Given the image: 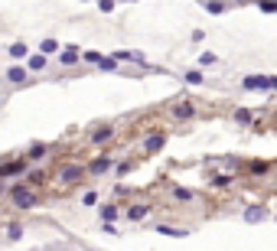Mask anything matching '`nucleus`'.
Segmentation results:
<instances>
[{
	"mask_svg": "<svg viewBox=\"0 0 277 251\" xmlns=\"http://www.w3.org/2000/svg\"><path fill=\"white\" fill-rule=\"evenodd\" d=\"M10 199H13V206H17V209H30L33 202H36V196H33L30 189H23V186H13Z\"/></svg>",
	"mask_w": 277,
	"mask_h": 251,
	"instance_id": "obj_1",
	"label": "nucleus"
},
{
	"mask_svg": "<svg viewBox=\"0 0 277 251\" xmlns=\"http://www.w3.org/2000/svg\"><path fill=\"white\" fill-rule=\"evenodd\" d=\"M241 85H245L248 91H255V88H277V78H271V75H248Z\"/></svg>",
	"mask_w": 277,
	"mask_h": 251,
	"instance_id": "obj_2",
	"label": "nucleus"
},
{
	"mask_svg": "<svg viewBox=\"0 0 277 251\" xmlns=\"http://www.w3.org/2000/svg\"><path fill=\"white\" fill-rule=\"evenodd\" d=\"M78 176H82V166H65L62 173H59V183H75V179H78Z\"/></svg>",
	"mask_w": 277,
	"mask_h": 251,
	"instance_id": "obj_3",
	"label": "nucleus"
},
{
	"mask_svg": "<svg viewBox=\"0 0 277 251\" xmlns=\"http://www.w3.org/2000/svg\"><path fill=\"white\" fill-rule=\"evenodd\" d=\"M157 235H170V238H186V229H170V225H157Z\"/></svg>",
	"mask_w": 277,
	"mask_h": 251,
	"instance_id": "obj_4",
	"label": "nucleus"
},
{
	"mask_svg": "<svg viewBox=\"0 0 277 251\" xmlns=\"http://www.w3.org/2000/svg\"><path fill=\"white\" fill-rule=\"evenodd\" d=\"M173 114H176V118H192V105H189V101H183V105L173 108Z\"/></svg>",
	"mask_w": 277,
	"mask_h": 251,
	"instance_id": "obj_5",
	"label": "nucleus"
},
{
	"mask_svg": "<svg viewBox=\"0 0 277 251\" xmlns=\"http://www.w3.org/2000/svg\"><path fill=\"white\" fill-rule=\"evenodd\" d=\"M7 78H10L13 85H20V82H26V72H23V69H17V66H13L10 72H7Z\"/></svg>",
	"mask_w": 277,
	"mask_h": 251,
	"instance_id": "obj_6",
	"label": "nucleus"
},
{
	"mask_svg": "<svg viewBox=\"0 0 277 251\" xmlns=\"http://www.w3.org/2000/svg\"><path fill=\"white\" fill-rule=\"evenodd\" d=\"M160 147H163V134H153V137H147V153L160 150Z\"/></svg>",
	"mask_w": 277,
	"mask_h": 251,
	"instance_id": "obj_7",
	"label": "nucleus"
},
{
	"mask_svg": "<svg viewBox=\"0 0 277 251\" xmlns=\"http://www.w3.org/2000/svg\"><path fill=\"white\" fill-rule=\"evenodd\" d=\"M26 53H30V49H26V43H13V46H10V55H13V59H26Z\"/></svg>",
	"mask_w": 277,
	"mask_h": 251,
	"instance_id": "obj_8",
	"label": "nucleus"
},
{
	"mask_svg": "<svg viewBox=\"0 0 277 251\" xmlns=\"http://www.w3.org/2000/svg\"><path fill=\"white\" fill-rule=\"evenodd\" d=\"M108 170H111V160H95V163H92V173H108Z\"/></svg>",
	"mask_w": 277,
	"mask_h": 251,
	"instance_id": "obj_9",
	"label": "nucleus"
},
{
	"mask_svg": "<svg viewBox=\"0 0 277 251\" xmlns=\"http://www.w3.org/2000/svg\"><path fill=\"white\" fill-rule=\"evenodd\" d=\"M75 59H78V49H75V46H69V49L62 53V62H65V66H72Z\"/></svg>",
	"mask_w": 277,
	"mask_h": 251,
	"instance_id": "obj_10",
	"label": "nucleus"
},
{
	"mask_svg": "<svg viewBox=\"0 0 277 251\" xmlns=\"http://www.w3.org/2000/svg\"><path fill=\"white\" fill-rule=\"evenodd\" d=\"M147 215V206H134V209H128V218H134V222H137V218H144Z\"/></svg>",
	"mask_w": 277,
	"mask_h": 251,
	"instance_id": "obj_11",
	"label": "nucleus"
},
{
	"mask_svg": "<svg viewBox=\"0 0 277 251\" xmlns=\"http://www.w3.org/2000/svg\"><path fill=\"white\" fill-rule=\"evenodd\" d=\"M43 66H46V55H30V69L33 72H39Z\"/></svg>",
	"mask_w": 277,
	"mask_h": 251,
	"instance_id": "obj_12",
	"label": "nucleus"
},
{
	"mask_svg": "<svg viewBox=\"0 0 277 251\" xmlns=\"http://www.w3.org/2000/svg\"><path fill=\"white\" fill-rule=\"evenodd\" d=\"M245 218H248V222H261V218H264V209H248Z\"/></svg>",
	"mask_w": 277,
	"mask_h": 251,
	"instance_id": "obj_13",
	"label": "nucleus"
},
{
	"mask_svg": "<svg viewBox=\"0 0 277 251\" xmlns=\"http://www.w3.org/2000/svg\"><path fill=\"white\" fill-rule=\"evenodd\" d=\"M258 7L264 13H277V0H258Z\"/></svg>",
	"mask_w": 277,
	"mask_h": 251,
	"instance_id": "obj_14",
	"label": "nucleus"
},
{
	"mask_svg": "<svg viewBox=\"0 0 277 251\" xmlns=\"http://www.w3.org/2000/svg\"><path fill=\"white\" fill-rule=\"evenodd\" d=\"M23 166H26V163H7L3 170H0V173H3V176H13V173H20Z\"/></svg>",
	"mask_w": 277,
	"mask_h": 251,
	"instance_id": "obj_15",
	"label": "nucleus"
},
{
	"mask_svg": "<svg viewBox=\"0 0 277 251\" xmlns=\"http://www.w3.org/2000/svg\"><path fill=\"white\" fill-rule=\"evenodd\" d=\"M43 53H46V55L59 53V43H55V39H43Z\"/></svg>",
	"mask_w": 277,
	"mask_h": 251,
	"instance_id": "obj_16",
	"label": "nucleus"
},
{
	"mask_svg": "<svg viewBox=\"0 0 277 251\" xmlns=\"http://www.w3.org/2000/svg\"><path fill=\"white\" fill-rule=\"evenodd\" d=\"M92 141H95V143H101V141H111V127H101V131H98L95 137H92Z\"/></svg>",
	"mask_w": 277,
	"mask_h": 251,
	"instance_id": "obj_17",
	"label": "nucleus"
},
{
	"mask_svg": "<svg viewBox=\"0 0 277 251\" xmlns=\"http://www.w3.org/2000/svg\"><path fill=\"white\" fill-rule=\"evenodd\" d=\"M43 153H46V147L43 143H36V147L30 150V160H43Z\"/></svg>",
	"mask_w": 277,
	"mask_h": 251,
	"instance_id": "obj_18",
	"label": "nucleus"
},
{
	"mask_svg": "<svg viewBox=\"0 0 277 251\" xmlns=\"http://www.w3.org/2000/svg\"><path fill=\"white\" fill-rule=\"evenodd\" d=\"M186 82H189V85H199V82H203V75L192 69V72H186Z\"/></svg>",
	"mask_w": 277,
	"mask_h": 251,
	"instance_id": "obj_19",
	"label": "nucleus"
},
{
	"mask_svg": "<svg viewBox=\"0 0 277 251\" xmlns=\"http://www.w3.org/2000/svg\"><path fill=\"white\" fill-rule=\"evenodd\" d=\"M235 121H241V124H248V121H251V111H245V108H241V111H235Z\"/></svg>",
	"mask_w": 277,
	"mask_h": 251,
	"instance_id": "obj_20",
	"label": "nucleus"
},
{
	"mask_svg": "<svg viewBox=\"0 0 277 251\" xmlns=\"http://www.w3.org/2000/svg\"><path fill=\"white\" fill-rule=\"evenodd\" d=\"M114 215H117V209H114V206H105V209H101V218H108V222H111Z\"/></svg>",
	"mask_w": 277,
	"mask_h": 251,
	"instance_id": "obj_21",
	"label": "nucleus"
},
{
	"mask_svg": "<svg viewBox=\"0 0 277 251\" xmlns=\"http://www.w3.org/2000/svg\"><path fill=\"white\" fill-rule=\"evenodd\" d=\"M20 235H23V229H20V225H10V235H7V238H10V241H17Z\"/></svg>",
	"mask_w": 277,
	"mask_h": 251,
	"instance_id": "obj_22",
	"label": "nucleus"
},
{
	"mask_svg": "<svg viewBox=\"0 0 277 251\" xmlns=\"http://www.w3.org/2000/svg\"><path fill=\"white\" fill-rule=\"evenodd\" d=\"M98 7L108 13V10H114V0H98Z\"/></svg>",
	"mask_w": 277,
	"mask_h": 251,
	"instance_id": "obj_23",
	"label": "nucleus"
},
{
	"mask_svg": "<svg viewBox=\"0 0 277 251\" xmlns=\"http://www.w3.org/2000/svg\"><path fill=\"white\" fill-rule=\"evenodd\" d=\"M205 10H209V13H222L225 7H222V3H205Z\"/></svg>",
	"mask_w": 277,
	"mask_h": 251,
	"instance_id": "obj_24",
	"label": "nucleus"
},
{
	"mask_svg": "<svg viewBox=\"0 0 277 251\" xmlns=\"http://www.w3.org/2000/svg\"><path fill=\"white\" fill-rule=\"evenodd\" d=\"M228 183H232L228 176H215V179H212V186H228Z\"/></svg>",
	"mask_w": 277,
	"mask_h": 251,
	"instance_id": "obj_25",
	"label": "nucleus"
},
{
	"mask_svg": "<svg viewBox=\"0 0 277 251\" xmlns=\"http://www.w3.org/2000/svg\"><path fill=\"white\" fill-rule=\"evenodd\" d=\"M176 199H183V202H186V199H192V193H189V189H176Z\"/></svg>",
	"mask_w": 277,
	"mask_h": 251,
	"instance_id": "obj_26",
	"label": "nucleus"
},
{
	"mask_svg": "<svg viewBox=\"0 0 277 251\" xmlns=\"http://www.w3.org/2000/svg\"><path fill=\"white\" fill-rule=\"evenodd\" d=\"M128 3H130V0H128Z\"/></svg>",
	"mask_w": 277,
	"mask_h": 251,
	"instance_id": "obj_27",
	"label": "nucleus"
}]
</instances>
